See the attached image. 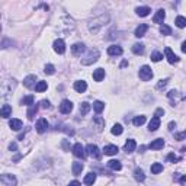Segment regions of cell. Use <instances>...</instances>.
<instances>
[{"label": "cell", "mask_w": 186, "mask_h": 186, "mask_svg": "<svg viewBox=\"0 0 186 186\" xmlns=\"http://www.w3.org/2000/svg\"><path fill=\"white\" fill-rule=\"evenodd\" d=\"M108 22H109V15L108 13L99 15V16L93 18V19L89 22V31H90L92 33H98L102 28L106 25Z\"/></svg>", "instance_id": "6da1fadb"}, {"label": "cell", "mask_w": 186, "mask_h": 186, "mask_svg": "<svg viewBox=\"0 0 186 186\" xmlns=\"http://www.w3.org/2000/svg\"><path fill=\"white\" fill-rule=\"evenodd\" d=\"M99 57H100L99 50H92V51H89V54H87L84 58H81V64L83 66H90L93 63H96Z\"/></svg>", "instance_id": "7a4b0ae2"}, {"label": "cell", "mask_w": 186, "mask_h": 186, "mask_svg": "<svg viewBox=\"0 0 186 186\" xmlns=\"http://www.w3.org/2000/svg\"><path fill=\"white\" fill-rule=\"evenodd\" d=\"M138 76L143 81H148V80L153 79V71H151V68H150L148 66H143L141 68H140Z\"/></svg>", "instance_id": "3957f363"}, {"label": "cell", "mask_w": 186, "mask_h": 186, "mask_svg": "<svg viewBox=\"0 0 186 186\" xmlns=\"http://www.w3.org/2000/svg\"><path fill=\"white\" fill-rule=\"evenodd\" d=\"M0 182L6 186H16L18 185V180L13 174H9V173H5V174H0Z\"/></svg>", "instance_id": "277c9868"}, {"label": "cell", "mask_w": 186, "mask_h": 186, "mask_svg": "<svg viewBox=\"0 0 186 186\" xmlns=\"http://www.w3.org/2000/svg\"><path fill=\"white\" fill-rule=\"evenodd\" d=\"M54 51L57 54H64L66 53V42H64V40H61V38H58V40L54 41Z\"/></svg>", "instance_id": "5b68a950"}, {"label": "cell", "mask_w": 186, "mask_h": 186, "mask_svg": "<svg viewBox=\"0 0 186 186\" xmlns=\"http://www.w3.org/2000/svg\"><path fill=\"white\" fill-rule=\"evenodd\" d=\"M36 76L35 74H29V76H26L25 79H23V86L28 87V89H35V86H36Z\"/></svg>", "instance_id": "8992f818"}, {"label": "cell", "mask_w": 186, "mask_h": 186, "mask_svg": "<svg viewBox=\"0 0 186 186\" xmlns=\"http://www.w3.org/2000/svg\"><path fill=\"white\" fill-rule=\"evenodd\" d=\"M58 109H60V112H61V113H64V115H66V113H70L71 111H73V103H71L70 100L64 99V100H63V102L60 103V108H58Z\"/></svg>", "instance_id": "52a82bcc"}, {"label": "cell", "mask_w": 186, "mask_h": 186, "mask_svg": "<svg viewBox=\"0 0 186 186\" xmlns=\"http://www.w3.org/2000/svg\"><path fill=\"white\" fill-rule=\"evenodd\" d=\"M164 54H166V58H167V61H169L170 64H174V63H179V57H177L176 54H173L172 48H169V46H166V48H164Z\"/></svg>", "instance_id": "ba28073f"}, {"label": "cell", "mask_w": 186, "mask_h": 186, "mask_svg": "<svg viewBox=\"0 0 186 186\" xmlns=\"http://www.w3.org/2000/svg\"><path fill=\"white\" fill-rule=\"evenodd\" d=\"M73 154L76 156V157H79V159H84V157H86V153H84V147L81 146L80 143L74 144V146H73Z\"/></svg>", "instance_id": "9c48e42d"}, {"label": "cell", "mask_w": 186, "mask_h": 186, "mask_svg": "<svg viewBox=\"0 0 186 186\" xmlns=\"http://www.w3.org/2000/svg\"><path fill=\"white\" fill-rule=\"evenodd\" d=\"M86 151H87V154H89L90 157L100 159V151H99V148H98V146H95V144H89V146L86 147Z\"/></svg>", "instance_id": "30bf717a"}, {"label": "cell", "mask_w": 186, "mask_h": 186, "mask_svg": "<svg viewBox=\"0 0 186 186\" xmlns=\"http://www.w3.org/2000/svg\"><path fill=\"white\" fill-rule=\"evenodd\" d=\"M84 50H86V46H84V44H81V42H77V44H74V45L71 46V53H73V55H76V57H80L81 54L84 53Z\"/></svg>", "instance_id": "8fae6325"}, {"label": "cell", "mask_w": 186, "mask_h": 186, "mask_svg": "<svg viewBox=\"0 0 186 186\" xmlns=\"http://www.w3.org/2000/svg\"><path fill=\"white\" fill-rule=\"evenodd\" d=\"M46 129H48V121H46L45 118L38 119V122H36V131L40 134H44Z\"/></svg>", "instance_id": "7c38bea8"}, {"label": "cell", "mask_w": 186, "mask_h": 186, "mask_svg": "<svg viewBox=\"0 0 186 186\" xmlns=\"http://www.w3.org/2000/svg\"><path fill=\"white\" fill-rule=\"evenodd\" d=\"M163 147H164V140H161V138L154 140V141H151V143L148 144V148H150V150H161Z\"/></svg>", "instance_id": "4fadbf2b"}, {"label": "cell", "mask_w": 186, "mask_h": 186, "mask_svg": "<svg viewBox=\"0 0 186 186\" xmlns=\"http://www.w3.org/2000/svg\"><path fill=\"white\" fill-rule=\"evenodd\" d=\"M147 29H148V25H147V23H141V25H138V26L135 28V36H137V38H143V36L146 35Z\"/></svg>", "instance_id": "5bb4252c"}, {"label": "cell", "mask_w": 186, "mask_h": 186, "mask_svg": "<svg viewBox=\"0 0 186 186\" xmlns=\"http://www.w3.org/2000/svg\"><path fill=\"white\" fill-rule=\"evenodd\" d=\"M122 53H124V50H122L119 45H111L109 48H108V54H109V55H112V57L122 55Z\"/></svg>", "instance_id": "9a60e30c"}, {"label": "cell", "mask_w": 186, "mask_h": 186, "mask_svg": "<svg viewBox=\"0 0 186 186\" xmlns=\"http://www.w3.org/2000/svg\"><path fill=\"white\" fill-rule=\"evenodd\" d=\"M86 89H87V83L84 80H79V81L74 83V90H76V92L83 93V92H86Z\"/></svg>", "instance_id": "2e32d148"}, {"label": "cell", "mask_w": 186, "mask_h": 186, "mask_svg": "<svg viewBox=\"0 0 186 186\" xmlns=\"http://www.w3.org/2000/svg\"><path fill=\"white\" fill-rule=\"evenodd\" d=\"M164 18H166V12H164L163 9H160V10H157V13L154 15L153 22H154V23H163Z\"/></svg>", "instance_id": "e0dca14e"}, {"label": "cell", "mask_w": 186, "mask_h": 186, "mask_svg": "<svg viewBox=\"0 0 186 186\" xmlns=\"http://www.w3.org/2000/svg\"><path fill=\"white\" fill-rule=\"evenodd\" d=\"M135 12H137V15L138 16H141V18H146V16H148L150 15V12H151V9L148 6H140L135 9Z\"/></svg>", "instance_id": "ac0fdd59"}, {"label": "cell", "mask_w": 186, "mask_h": 186, "mask_svg": "<svg viewBox=\"0 0 186 186\" xmlns=\"http://www.w3.org/2000/svg\"><path fill=\"white\" fill-rule=\"evenodd\" d=\"M135 148H137L135 140H128L125 143V146H124V150H125L126 153H133V151H135Z\"/></svg>", "instance_id": "d6986e66"}, {"label": "cell", "mask_w": 186, "mask_h": 186, "mask_svg": "<svg viewBox=\"0 0 186 186\" xmlns=\"http://www.w3.org/2000/svg\"><path fill=\"white\" fill-rule=\"evenodd\" d=\"M12 115V106L10 105H3L0 108V116L2 118H9Z\"/></svg>", "instance_id": "ffe728a7"}, {"label": "cell", "mask_w": 186, "mask_h": 186, "mask_svg": "<svg viewBox=\"0 0 186 186\" xmlns=\"http://www.w3.org/2000/svg\"><path fill=\"white\" fill-rule=\"evenodd\" d=\"M118 151H119V148L116 146H113V144H109V146H106L103 148V153L106 154V156H115Z\"/></svg>", "instance_id": "44dd1931"}, {"label": "cell", "mask_w": 186, "mask_h": 186, "mask_svg": "<svg viewBox=\"0 0 186 186\" xmlns=\"http://www.w3.org/2000/svg\"><path fill=\"white\" fill-rule=\"evenodd\" d=\"M93 79H95V81H102L105 79V70L103 68H96L93 71Z\"/></svg>", "instance_id": "7402d4cb"}, {"label": "cell", "mask_w": 186, "mask_h": 186, "mask_svg": "<svg viewBox=\"0 0 186 186\" xmlns=\"http://www.w3.org/2000/svg\"><path fill=\"white\" fill-rule=\"evenodd\" d=\"M108 167H109L111 170L119 172L121 169H122V164H121V161H118V160H109V161H108Z\"/></svg>", "instance_id": "603a6c76"}, {"label": "cell", "mask_w": 186, "mask_h": 186, "mask_svg": "<svg viewBox=\"0 0 186 186\" xmlns=\"http://www.w3.org/2000/svg\"><path fill=\"white\" fill-rule=\"evenodd\" d=\"M83 182H84V185H93V183H95V182H96V173L95 172H90V173H87L86 176H84V180H83Z\"/></svg>", "instance_id": "cb8c5ba5"}, {"label": "cell", "mask_w": 186, "mask_h": 186, "mask_svg": "<svg viewBox=\"0 0 186 186\" xmlns=\"http://www.w3.org/2000/svg\"><path fill=\"white\" fill-rule=\"evenodd\" d=\"M36 112H38V106H36V105H31V106H29V109H28V112H26L28 119H29V121H32L33 118H35V115H36Z\"/></svg>", "instance_id": "d4e9b609"}, {"label": "cell", "mask_w": 186, "mask_h": 186, "mask_svg": "<svg viewBox=\"0 0 186 186\" xmlns=\"http://www.w3.org/2000/svg\"><path fill=\"white\" fill-rule=\"evenodd\" d=\"M93 124H96L98 131H102L103 126H105V119H103L102 116H95V118H93Z\"/></svg>", "instance_id": "484cf974"}, {"label": "cell", "mask_w": 186, "mask_h": 186, "mask_svg": "<svg viewBox=\"0 0 186 186\" xmlns=\"http://www.w3.org/2000/svg\"><path fill=\"white\" fill-rule=\"evenodd\" d=\"M83 163H79V161H76V163H73V166H71V170H73V174L74 176H79L80 173H81V170H83Z\"/></svg>", "instance_id": "4316f807"}, {"label": "cell", "mask_w": 186, "mask_h": 186, "mask_svg": "<svg viewBox=\"0 0 186 186\" xmlns=\"http://www.w3.org/2000/svg\"><path fill=\"white\" fill-rule=\"evenodd\" d=\"M159 126H160V119L154 116L153 119L150 121V124H148V129H150V131H157Z\"/></svg>", "instance_id": "83f0119b"}, {"label": "cell", "mask_w": 186, "mask_h": 186, "mask_svg": "<svg viewBox=\"0 0 186 186\" xmlns=\"http://www.w3.org/2000/svg\"><path fill=\"white\" fill-rule=\"evenodd\" d=\"M9 126H10L13 131H19L20 128H22V121H20V119H10Z\"/></svg>", "instance_id": "f1b7e54d"}, {"label": "cell", "mask_w": 186, "mask_h": 186, "mask_svg": "<svg viewBox=\"0 0 186 186\" xmlns=\"http://www.w3.org/2000/svg\"><path fill=\"white\" fill-rule=\"evenodd\" d=\"M93 109H95V112L96 113H100L103 109H105V103L100 102V100H96V102L93 103Z\"/></svg>", "instance_id": "f546056e"}, {"label": "cell", "mask_w": 186, "mask_h": 186, "mask_svg": "<svg viewBox=\"0 0 186 186\" xmlns=\"http://www.w3.org/2000/svg\"><path fill=\"white\" fill-rule=\"evenodd\" d=\"M133 124L135 126H141V125H144L146 124V116L144 115H140V116H135L133 121Z\"/></svg>", "instance_id": "4dcf8cb0"}, {"label": "cell", "mask_w": 186, "mask_h": 186, "mask_svg": "<svg viewBox=\"0 0 186 186\" xmlns=\"http://www.w3.org/2000/svg\"><path fill=\"white\" fill-rule=\"evenodd\" d=\"M133 53L137 55H141L144 53V44H134L133 45Z\"/></svg>", "instance_id": "1f68e13d"}, {"label": "cell", "mask_w": 186, "mask_h": 186, "mask_svg": "<svg viewBox=\"0 0 186 186\" xmlns=\"http://www.w3.org/2000/svg\"><path fill=\"white\" fill-rule=\"evenodd\" d=\"M134 176H135V179L138 180V182H144V180H146V174H144V172H143L141 169H135Z\"/></svg>", "instance_id": "d6a6232c"}, {"label": "cell", "mask_w": 186, "mask_h": 186, "mask_svg": "<svg viewBox=\"0 0 186 186\" xmlns=\"http://www.w3.org/2000/svg\"><path fill=\"white\" fill-rule=\"evenodd\" d=\"M111 133H112L113 135H121V134L124 133V128H122L121 124H115V125L112 126V129H111Z\"/></svg>", "instance_id": "836d02e7"}, {"label": "cell", "mask_w": 186, "mask_h": 186, "mask_svg": "<svg viewBox=\"0 0 186 186\" xmlns=\"http://www.w3.org/2000/svg\"><path fill=\"white\" fill-rule=\"evenodd\" d=\"M160 172H163V164L161 163H154V164H151V173L153 174H159Z\"/></svg>", "instance_id": "e575fe53"}, {"label": "cell", "mask_w": 186, "mask_h": 186, "mask_svg": "<svg viewBox=\"0 0 186 186\" xmlns=\"http://www.w3.org/2000/svg\"><path fill=\"white\" fill-rule=\"evenodd\" d=\"M46 87H48L46 81H42V80H41V81H38V83H36V86H35V90L41 93V92H45Z\"/></svg>", "instance_id": "d590c367"}, {"label": "cell", "mask_w": 186, "mask_h": 186, "mask_svg": "<svg viewBox=\"0 0 186 186\" xmlns=\"http://www.w3.org/2000/svg\"><path fill=\"white\" fill-rule=\"evenodd\" d=\"M33 100H35V98H33L32 95H29V96H26V98H23V99L20 100V103H22V105L31 106V105H33Z\"/></svg>", "instance_id": "8d00e7d4"}, {"label": "cell", "mask_w": 186, "mask_h": 186, "mask_svg": "<svg viewBox=\"0 0 186 186\" xmlns=\"http://www.w3.org/2000/svg\"><path fill=\"white\" fill-rule=\"evenodd\" d=\"M89 111H90V105H89L87 102H83V103L80 105V113H81V115H87Z\"/></svg>", "instance_id": "74e56055"}, {"label": "cell", "mask_w": 186, "mask_h": 186, "mask_svg": "<svg viewBox=\"0 0 186 186\" xmlns=\"http://www.w3.org/2000/svg\"><path fill=\"white\" fill-rule=\"evenodd\" d=\"M161 58H163V54L160 53V51H154V53H151V61H154V63H159Z\"/></svg>", "instance_id": "f35d334b"}, {"label": "cell", "mask_w": 186, "mask_h": 186, "mask_svg": "<svg viewBox=\"0 0 186 186\" xmlns=\"http://www.w3.org/2000/svg\"><path fill=\"white\" fill-rule=\"evenodd\" d=\"M160 33H163V35H172V28L167 26V25H161L160 26Z\"/></svg>", "instance_id": "ab89813d"}, {"label": "cell", "mask_w": 186, "mask_h": 186, "mask_svg": "<svg viewBox=\"0 0 186 186\" xmlns=\"http://www.w3.org/2000/svg\"><path fill=\"white\" fill-rule=\"evenodd\" d=\"M176 25H177V28H185L186 26V19L183 18V16H177V18H176Z\"/></svg>", "instance_id": "60d3db41"}, {"label": "cell", "mask_w": 186, "mask_h": 186, "mask_svg": "<svg viewBox=\"0 0 186 186\" xmlns=\"http://www.w3.org/2000/svg\"><path fill=\"white\" fill-rule=\"evenodd\" d=\"M44 71H45L46 74H54L55 73V67H54L53 64H46L45 68H44Z\"/></svg>", "instance_id": "b9f144b4"}, {"label": "cell", "mask_w": 186, "mask_h": 186, "mask_svg": "<svg viewBox=\"0 0 186 186\" xmlns=\"http://www.w3.org/2000/svg\"><path fill=\"white\" fill-rule=\"evenodd\" d=\"M167 160H169V161H170V163H176V161H180V157H177V156H176V154H173V153H170L169 154V156H167Z\"/></svg>", "instance_id": "7bdbcfd3"}, {"label": "cell", "mask_w": 186, "mask_h": 186, "mask_svg": "<svg viewBox=\"0 0 186 186\" xmlns=\"http://www.w3.org/2000/svg\"><path fill=\"white\" fill-rule=\"evenodd\" d=\"M174 138H176V140H179V141H183V140L186 138V133L183 131V133H177V134H174Z\"/></svg>", "instance_id": "ee69618b"}, {"label": "cell", "mask_w": 186, "mask_h": 186, "mask_svg": "<svg viewBox=\"0 0 186 186\" xmlns=\"http://www.w3.org/2000/svg\"><path fill=\"white\" fill-rule=\"evenodd\" d=\"M167 83H169V79H164V80H160L159 83H157V89H159V90H160V89H163V87L166 86Z\"/></svg>", "instance_id": "f6af8a7d"}, {"label": "cell", "mask_w": 186, "mask_h": 186, "mask_svg": "<svg viewBox=\"0 0 186 186\" xmlns=\"http://www.w3.org/2000/svg\"><path fill=\"white\" fill-rule=\"evenodd\" d=\"M163 115H164V109H163V108H159V109L156 111V113H154V116L159 118V119H160V116H163Z\"/></svg>", "instance_id": "bcb514c9"}, {"label": "cell", "mask_w": 186, "mask_h": 186, "mask_svg": "<svg viewBox=\"0 0 186 186\" xmlns=\"http://www.w3.org/2000/svg\"><path fill=\"white\" fill-rule=\"evenodd\" d=\"M7 45H13V42H12V41H9V40H5L2 44H0V48H6Z\"/></svg>", "instance_id": "7dc6e473"}, {"label": "cell", "mask_w": 186, "mask_h": 186, "mask_svg": "<svg viewBox=\"0 0 186 186\" xmlns=\"http://www.w3.org/2000/svg\"><path fill=\"white\" fill-rule=\"evenodd\" d=\"M41 106L44 108V109H48V108H51V105H50L48 100H41Z\"/></svg>", "instance_id": "c3c4849f"}, {"label": "cell", "mask_w": 186, "mask_h": 186, "mask_svg": "<svg viewBox=\"0 0 186 186\" xmlns=\"http://www.w3.org/2000/svg\"><path fill=\"white\" fill-rule=\"evenodd\" d=\"M9 150H10V151H16V150H18V144H16V143H10V144H9Z\"/></svg>", "instance_id": "681fc988"}, {"label": "cell", "mask_w": 186, "mask_h": 186, "mask_svg": "<svg viewBox=\"0 0 186 186\" xmlns=\"http://www.w3.org/2000/svg\"><path fill=\"white\" fill-rule=\"evenodd\" d=\"M67 186H81V183H80V182H77V180H73V182H70Z\"/></svg>", "instance_id": "f907efd6"}, {"label": "cell", "mask_w": 186, "mask_h": 186, "mask_svg": "<svg viewBox=\"0 0 186 186\" xmlns=\"http://www.w3.org/2000/svg\"><path fill=\"white\" fill-rule=\"evenodd\" d=\"M63 148H64V150H68V143H67V140H64V141H63Z\"/></svg>", "instance_id": "816d5d0a"}, {"label": "cell", "mask_w": 186, "mask_h": 186, "mask_svg": "<svg viewBox=\"0 0 186 186\" xmlns=\"http://www.w3.org/2000/svg\"><path fill=\"white\" fill-rule=\"evenodd\" d=\"M174 126H176V122H170V124H169V129L173 131V129H174Z\"/></svg>", "instance_id": "f5cc1de1"}, {"label": "cell", "mask_w": 186, "mask_h": 186, "mask_svg": "<svg viewBox=\"0 0 186 186\" xmlns=\"http://www.w3.org/2000/svg\"><path fill=\"white\" fill-rule=\"evenodd\" d=\"M185 182H186V177L182 176V177H180V185H185Z\"/></svg>", "instance_id": "db71d44e"}, {"label": "cell", "mask_w": 186, "mask_h": 186, "mask_svg": "<svg viewBox=\"0 0 186 186\" xmlns=\"http://www.w3.org/2000/svg\"><path fill=\"white\" fill-rule=\"evenodd\" d=\"M126 66H128V61H125V60H124V61H122V63H121V67H126Z\"/></svg>", "instance_id": "11a10c76"}, {"label": "cell", "mask_w": 186, "mask_h": 186, "mask_svg": "<svg viewBox=\"0 0 186 186\" xmlns=\"http://www.w3.org/2000/svg\"><path fill=\"white\" fill-rule=\"evenodd\" d=\"M182 51H183V53H186V42H183V44H182Z\"/></svg>", "instance_id": "9f6ffc18"}]
</instances>
